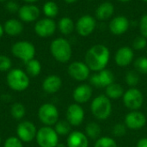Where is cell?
I'll use <instances>...</instances> for the list:
<instances>
[{"label": "cell", "mask_w": 147, "mask_h": 147, "mask_svg": "<svg viewBox=\"0 0 147 147\" xmlns=\"http://www.w3.org/2000/svg\"><path fill=\"white\" fill-rule=\"evenodd\" d=\"M110 59L109 49L103 44H96L90 47L85 53V64L90 71L95 72L106 69Z\"/></svg>", "instance_id": "1"}, {"label": "cell", "mask_w": 147, "mask_h": 147, "mask_svg": "<svg viewBox=\"0 0 147 147\" xmlns=\"http://www.w3.org/2000/svg\"><path fill=\"white\" fill-rule=\"evenodd\" d=\"M52 56L59 63H67L72 56L71 43L63 37L54 39L50 44Z\"/></svg>", "instance_id": "2"}, {"label": "cell", "mask_w": 147, "mask_h": 147, "mask_svg": "<svg viewBox=\"0 0 147 147\" xmlns=\"http://www.w3.org/2000/svg\"><path fill=\"white\" fill-rule=\"evenodd\" d=\"M90 111L94 117L97 120H107L112 113L111 100L106 95L97 96L91 102Z\"/></svg>", "instance_id": "3"}, {"label": "cell", "mask_w": 147, "mask_h": 147, "mask_svg": "<svg viewBox=\"0 0 147 147\" xmlns=\"http://www.w3.org/2000/svg\"><path fill=\"white\" fill-rule=\"evenodd\" d=\"M8 86L15 91H23L29 86L30 80L28 74L18 68L11 69L6 77Z\"/></svg>", "instance_id": "4"}, {"label": "cell", "mask_w": 147, "mask_h": 147, "mask_svg": "<svg viewBox=\"0 0 147 147\" xmlns=\"http://www.w3.org/2000/svg\"><path fill=\"white\" fill-rule=\"evenodd\" d=\"M11 53L25 64L34 59L35 47L34 44L27 40H21L14 43L11 47Z\"/></svg>", "instance_id": "5"}, {"label": "cell", "mask_w": 147, "mask_h": 147, "mask_svg": "<svg viewBox=\"0 0 147 147\" xmlns=\"http://www.w3.org/2000/svg\"><path fill=\"white\" fill-rule=\"evenodd\" d=\"M36 142L40 147H56L59 144V135L52 127L45 126L37 130Z\"/></svg>", "instance_id": "6"}, {"label": "cell", "mask_w": 147, "mask_h": 147, "mask_svg": "<svg viewBox=\"0 0 147 147\" xmlns=\"http://www.w3.org/2000/svg\"><path fill=\"white\" fill-rule=\"evenodd\" d=\"M59 110L53 103H44L38 109V118L45 126H54L59 121Z\"/></svg>", "instance_id": "7"}, {"label": "cell", "mask_w": 147, "mask_h": 147, "mask_svg": "<svg viewBox=\"0 0 147 147\" xmlns=\"http://www.w3.org/2000/svg\"><path fill=\"white\" fill-rule=\"evenodd\" d=\"M122 101L126 108L133 110H139L144 103V96L138 88H129L124 92Z\"/></svg>", "instance_id": "8"}, {"label": "cell", "mask_w": 147, "mask_h": 147, "mask_svg": "<svg viewBox=\"0 0 147 147\" xmlns=\"http://www.w3.org/2000/svg\"><path fill=\"white\" fill-rule=\"evenodd\" d=\"M96 20L90 15H84L79 17L75 23L77 33L82 37L90 36L96 29Z\"/></svg>", "instance_id": "9"}, {"label": "cell", "mask_w": 147, "mask_h": 147, "mask_svg": "<svg viewBox=\"0 0 147 147\" xmlns=\"http://www.w3.org/2000/svg\"><path fill=\"white\" fill-rule=\"evenodd\" d=\"M89 79L90 84L96 88H107L115 83V75L110 70L106 68L90 75Z\"/></svg>", "instance_id": "10"}, {"label": "cell", "mask_w": 147, "mask_h": 147, "mask_svg": "<svg viewBox=\"0 0 147 147\" xmlns=\"http://www.w3.org/2000/svg\"><path fill=\"white\" fill-rule=\"evenodd\" d=\"M68 74L76 81L83 82L88 79L90 76V70L85 62L74 61L71 63L67 68Z\"/></svg>", "instance_id": "11"}, {"label": "cell", "mask_w": 147, "mask_h": 147, "mask_svg": "<svg viewBox=\"0 0 147 147\" xmlns=\"http://www.w3.org/2000/svg\"><path fill=\"white\" fill-rule=\"evenodd\" d=\"M37 134V129L35 125L29 121H21L16 127V134L17 137L22 141L26 143L32 142Z\"/></svg>", "instance_id": "12"}, {"label": "cell", "mask_w": 147, "mask_h": 147, "mask_svg": "<svg viewBox=\"0 0 147 147\" xmlns=\"http://www.w3.org/2000/svg\"><path fill=\"white\" fill-rule=\"evenodd\" d=\"M146 116L139 110L130 111L124 119V124L131 130H140L146 126Z\"/></svg>", "instance_id": "13"}, {"label": "cell", "mask_w": 147, "mask_h": 147, "mask_svg": "<svg viewBox=\"0 0 147 147\" xmlns=\"http://www.w3.org/2000/svg\"><path fill=\"white\" fill-rule=\"evenodd\" d=\"M57 28L56 22L51 18H42L38 20L34 24L35 34L41 38H47L52 36Z\"/></svg>", "instance_id": "14"}, {"label": "cell", "mask_w": 147, "mask_h": 147, "mask_svg": "<svg viewBox=\"0 0 147 147\" xmlns=\"http://www.w3.org/2000/svg\"><path fill=\"white\" fill-rule=\"evenodd\" d=\"M130 28V21L125 16H117L111 19L109 24V29L114 35L120 36L124 34Z\"/></svg>", "instance_id": "15"}, {"label": "cell", "mask_w": 147, "mask_h": 147, "mask_svg": "<svg viewBox=\"0 0 147 147\" xmlns=\"http://www.w3.org/2000/svg\"><path fill=\"white\" fill-rule=\"evenodd\" d=\"M84 120V110L78 103L69 105L66 110V121L71 126H80Z\"/></svg>", "instance_id": "16"}, {"label": "cell", "mask_w": 147, "mask_h": 147, "mask_svg": "<svg viewBox=\"0 0 147 147\" xmlns=\"http://www.w3.org/2000/svg\"><path fill=\"white\" fill-rule=\"evenodd\" d=\"M40 9L33 3H27L20 7L18 10V16L22 22H33L40 16Z\"/></svg>", "instance_id": "17"}, {"label": "cell", "mask_w": 147, "mask_h": 147, "mask_svg": "<svg viewBox=\"0 0 147 147\" xmlns=\"http://www.w3.org/2000/svg\"><path fill=\"white\" fill-rule=\"evenodd\" d=\"M134 58V49L130 47L124 46L120 47L115 55V64L120 67H126L129 65Z\"/></svg>", "instance_id": "18"}, {"label": "cell", "mask_w": 147, "mask_h": 147, "mask_svg": "<svg viewBox=\"0 0 147 147\" xmlns=\"http://www.w3.org/2000/svg\"><path fill=\"white\" fill-rule=\"evenodd\" d=\"M93 95L92 87L86 84H82L76 87L72 93V97L76 103L82 104L89 102Z\"/></svg>", "instance_id": "19"}, {"label": "cell", "mask_w": 147, "mask_h": 147, "mask_svg": "<svg viewBox=\"0 0 147 147\" xmlns=\"http://www.w3.org/2000/svg\"><path fill=\"white\" fill-rule=\"evenodd\" d=\"M66 146L89 147V138L81 131H73L67 137Z\"/></svg>", "instance_id": "20"}, {"label": "cell", "mask_w": 147, "mask_h": 147, "mask_svg": "<svg viewBox=\"0 0 147 147\" xmlns=\"http://www.w3.org/2000/svg\"><path fill=\"white\" fill-rule=\"evenodd\" d=\"M61 87L62 79L58 75H49L42 83V89L47 94H54L58 92Z\"/></svg>", "instance_id": "21"}, {"label": "cell", "mask_w": 147, "mask_h": 147, "mask_svg": "<svg viewBox=\"0 0 147 147\" xmlns=\"http://www.w3.org/2000/svg\"><path fill=\"white\" fill-rule=\"evenodd\" d=\"M115 14V6L111 2H103L96 9V18L99 21H107Z\"/></svg>", "instance_id": "22"}, {"label": "cell", "mask_w": 147, "mask_h": 147, "mask_svg": "<svg viewBox=\"0 0 147 147\" xmlns=\"http://www.w3.org/2000/svg\"><path fill=\"white\" fill-rule=\"evenodd\" d=\"M3 30L4 33L9 36H17L23 31V25L21 21L11 18L4 22Z\"/></svg>", "instance_id": "23"}, {"label": "cell", "mask_w": 147, "mask_h": 147, "mask_svg": "<svg viewBox=\"0 0 147 147\" xmlns=\"http://www.w3.org/2000/svg\"><path fill=\"white\" fill-rule=\"evenodd\" d=\"M57 28L59 32L64 35H68L73 32L75 29V23L72 19L69 16H64L59 19Z\"/></svg>", "instance_id": "24"}, {"label": "cell", "mask_w": 147, "mask_h": 147, "mask_svg": "<svg viewBox=\"0 0 147 147\" xmlns=\"http://www.w3.org/2000/svg\"><path fill=\"white\" fill-rule=\"evenodd\" d=\"M105 89H106V96L110 100H117L120 97H122L125 92L123 87L116 83L111 84Z\"/></svg>", "instance_id": "25"}, {"label": "cell", "mask_w": 147, "mask_h": 147, "mask_svg": "<svg viewBox=\"0 0 147 147\" xmlns=\"http://www.w3.org/2000/svg\"><path fill=\"white\" fill-rule=\"evenodd\" d=\"M101 133H102V129L98 123H96L95 121H91L86 125L85 134L88 138L96 140L97 139L100 138Z\"/></svg>", "instance_id": "26"}, {"label": "cell", "mask_w": 147, "mask_h": 147, "mask_svg": "<svg viewBox=\"0 0 147 147\" xmlns=\"http://www.w3.org/2000/svg\"><path fill=\"white\" fill-rule=\"evenodd\" d=\"M42 11L47 18H54L59 14V6L53 1H47L44 3Z\"/></svg>", "instance_id": "27"}, {"label": "cell", "mask_w": 147, "mask_h": 147, "mask_svg": "<svg viewBox=\"0 0 147 147\" xmlns=\"http://www.w3.org/2000/svg\"><path fill=\"white\" fill-rule=\"evenodd\" d=\"M26 70L31 77H37L41 71V64L38 59H33L26 63Z\"/></svg>", "instance_id": "28"}, {"label": "cell", "mask_w": 147, "mask_h": 147, "mask_svg": "<svg viewBox=\"0 0 147 147\" xmlns=\"http://www.w3.org/2000/svg\"><path fill=\"white\" fill-rule=\"evenodd\" d=\"M71 124L65 120L58 121V122L54 125V130L59 136H68L71 132Z\"/></svg>", "instance_id": "29"}, {"label": "cell", "mask_w": 147, "mask_h": 147, "mask_svg": "<svg viewBox=\"0 0 147 147\" xmlns=\"http://www.w3.org/2000/svg\"><path fill=\"white\" fill-rule=\"evenodd\" d=\"M26 109L24 105L21 102H16L11 106L10 115L16 120H21L25 116Z\"/></svg>", "instance_id": "30"}, {"label": "cell", "mask_w": 147, "mask_h": 147, "mask_svg": "<svg viewBox=\"0 0 147 147\" xmlns=\"http://www.w3.org/2000/svg\"><path fill=\"white\" fill-rule=\"evenodd\" d=\"M140 81V73L136 71H129L126 73L125 76V82L130 88L136 87Z\"/></svg>", "instance_id": "31"}, {"label": "cell", "mask_w": 147, "mask_h": 147, "mask_svg": "<svg viewBox=\"0 0 147 147\" xmlns=\"http://www.w3.org/2000/svg\"><path fill=\"white\" fill-rule=\"evenodd\" d=\"M94 147H117V144L113 138L103 136L96 140Z\"/></svg>", "instance_id": "32"}, {"label": "cell", "mask_w": 147, "mask_h": 147, "mask_svg": "<svg viewBox=\"0 0 147 147\" xmlns=\"http://www.w3.org/2000/svg\"><path fill=\"white\" fill-rule=\"evenodd\" d=\"M135 71L141 74H147V57L142 56L134 61Z\"/></svg>", "instance_id": "33"}, {"label": "cell", "mask_w": 147, "mask_h": 147, "mask_svg": "<svg viewBox=\"0 0 147 147\" xmlns=\"http://www.w3.org/2000/svg\"><path fill=\"white\" fill-rule=\"evenodd\" d=\"M147 47V39L146 37L142 36V35H140V36H137L134 41H133V44H132V48L134 50H144L146 47Z\"/></svg>", "instance_id": "34"}, {"label": "cell", "mask_w": 147, "mask_h": 147, "mask_svg": "<svg viewBox=\"0 0 147 147\" xmlns=\"http://www.w3.org/2000/svg\"><path fill=\"white\" fill-rule=\"evenodd\" d=\"M12 66L11 59L5 55H0V71H10Z\"/></svg>", "instance_id": "35"}, {"label": "cell", "mask_w": 147, "mask_h": 147, "mask_svg": "<svg viewBox=\"0 0 147 147\" xmlns=\"http://www.w3.org/2000/svg\"><path fill=\"white\" fill-rule=\"evenodd\" d=\"M127 127L124 123H116L112 129V133L115 137H123L127 134Z\"/></svg>", "instance_id": "36"}, {"label": "cell", "mask_w": 147, "mask_h": 147, "mask_svg": "<svg viewBox=\"0 0 147 147\" xmlns=\"http://www.w3.org/2000/svg\"><path fill=\"white\" fill-rule=\"evenodd\" d=\"M3 147H23L22 141L18 137H9L3 144Z\"/></svg>", "instance_id": "37"}, {"label": "cell", "mask_w": 147, "mask_h": 147, "mask_svg": "<svg viewBox=\"0 0 147 147\" xmlns=\"http://www.w3.org/2000/svg\"><path fill=\"white\" fill-rule=\"evenodd\" d=\"M139 28L141 35L147 39V14H145L141 16L139 23Z\"/></svg>", "instance_id": "38"}, {"label": "cell", "mask_w": 147, "mask_h": 147, "mask_svg": "<svg viewBox=\"0 0 147 147\" xmlns=\"http://www.w3.org/2000/svg\"><path fill=\"white\" fill-rule=\"evenodd\" d=\"M5 9H6L8 11L11 12V13H15V12H18L20 7H19L18 3H17L16 2L10 0V1H7V2H6Z\"/></svg>", "instance_id": "39"}, {"label": "cell", "mask_w": 147, "mask_h": 147, "mask_svg": "<svg viewBox=\"0 0 147 147\" xmlns=\"http://www.w3.org/2000/svg\"><path fill=\"white\" fill-rule=\"evenodd\" d=\"M136 147H147V138H141L138 140Z\"/></svg>", "instance_id": "40"}, {"label": "cell", "mask_w": 147, "mask_h": 147, "mask_svg": "<svg viewBox=\"0 0 147 147\" xmlns=\"http://www.w3.org/2000/svg\"><path fill=\"white\" fill-rule=\"evenodd\" d=\"M4 34V30H3V26L0 23V38Z\"/></svg>", "instance_id": "41"}, {"label": "cell", "mask_w": 147, "mask_h": 147, "mask_svg": "<svg viewBox=\"0 0 147 147\" xmlns=\"http://www.w3.org/2000/svg\"><path fill=\"white\" fill-rule=\"evenodd\" d=\"M24 2H26L27 3H36L38 2L39 0H23Z\"/></svg>", "instance_id": "42"}, {"label": "cell", "mask_w": 147, "mask_h": 147, "mask_svg": "<svg viewBox=\"0 0 147 147\" xmlns=\"http://www.w3.org/2000/svg\"><path fill=\"white\" fill-rule=\"evenodd\" d=\"M77 1H78V0H64V2H65L66 3H74Z\"/></svg>", "instance_id": "43"}, {"label": "cell", "mask_w": 147, "mask_h": 147, "mask_svg": "<svg viewBox=\"0 0 147 147\" xmlns=\"http://www.w3.org/2000/svg\"><path fill=\"white\" fill-rule=\"evenodd\" d=\"M56 147H67V146H65L64 144H59V143Z\"/></svg>", "instance_id": "44"}, {"label": "cell", "mask_w": 147, "mask_h": 147, "mask_svg": "<svg viewBox=\"0 0 147 147\" xmlns=\"http://www.w3.org/2000/svg\"><path fill=\"white\" fill-rule=\"evenodd\" d=\"M118 1H120V2H121V3H128V2H130V1H132V0H118Z\"/></svg>", "instance_id": "45"}, {"label": "cell", "mask_w": 147, "mask_h": 147, "mask_svg": "<svg viewBox=\"0 0 147 147\" xmlns=\"http://www.w3.org/2000/svg\"><path fill=\"white\" fill-rule=\"evenodd\" d=\"M7 0H0V3H3V2H6Z\"/></svg>", "instance_id": "46"}, {"label": "cell", "mask_w": 147, "mask_h": 147, "mask_svg": "<svg viewBox=\"0 0 147 147\" xmlns=\"http://www.w3.org/2000/svg\"><path fill=\"white\" fill-rule=\"evenodd\" d=\"M143 2H145V3H147V0H142Z\"/></svg>", "instance_id": "47"}, {"label": "cell", "mask_w": 147, "mask_h": 147, "mask_svg": "<svg viewBox=\"0 0 147 147\" xmlns=\"http://www.w3.org/2000/svg\"><path fill=\"white\" fill-rule=\"evenodd\" d=\"M87 1H93V0H87Z\"/></svg>", "instance_id": "48"}, {"label": "cell", "mask_w": 147, "mask_h": 147, "mask_svg": "<svg viewBox=\"0 0 147 147\" xmlns=\"http://www.w3.org/2000/svg\"><path fill=\"white\" fill-rule=\"evenodd\" d=\"M0 143H1V137H0Z\"/></svg>", "instance_id": "49"}]
</instances>
